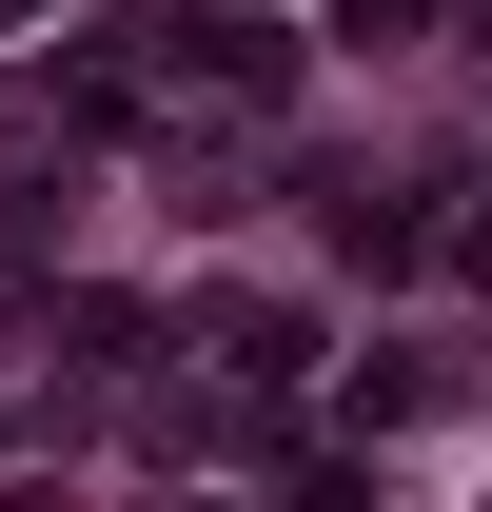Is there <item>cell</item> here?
I'll return each mask as SVG.
<instances>
[{
	"instance_id": "obj_1",
	"label": "cell",
	"mask_w": 492,
	"mask_h": 512,
	"mask_svg": "<svg viewBox=\"0 0 492 512\" xmlns=\"http://www.w3.org/2000/svg\"><path fill=\"white\" fill-rule=\"evenodd\" d=\"M178 60L217 79V99H276V79H296V40H276V20H178Z\"/></svg>"
},
{
	"instance_id": "obj_2",
	"label": "cell",
	"mask_w": 492,
	"mask_h": 512,
	"mask_svg": "<svg viewBox=\"0 0 492 512\" xmlns=\"http://www.w3.org/2000/svg\"><path fill=\"white\" fill-rule=\"evenodd\" d=\"M197 335H217L237 375H296V355H315V316H296V296H217V316H197Z\"/></svg>"
},
{
	"instance_id": "obj_3",
	"label": "cell",
	"mask_w": 492,
	"mask_h": 512,
	"mask_svg": "<svg viewBox=\"0 0 492 512\" xmlns=\"http://www.w3.org/2000/svg\"><path fill=\"white\" fill-rule=\"evenodd\" d=\"M335 256H374V276H414V256H433V217H414V197H335Z\"/></svg>"
},
{
	"instance_id": "obj_4",
	"label": "cell",
	"mask_w": 492,
	"mask_h": 512,
	"mask_svg": "<svg viewBox=\"0 0 492 512\" xmlns=\"http://www.w3.org/2000/svg\"><path fill=\"white\" fill-rule=\"evenodd\" d=\"M453 256H473V276H492V217H473V237H453Z\"/></svg>"
}]
</instances>
